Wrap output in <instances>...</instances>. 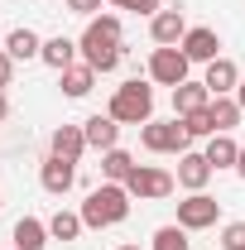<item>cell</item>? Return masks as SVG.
Segmentation results:
<instances>
[{
  "mask_svg": "<svg viewBox=\"0 0 245 250\" xmlns=\"http://www.w3.org/2000/svg\"><path fill=\"white\" fill-rule=\"evenodd\" d=\"M77 48H82V62H87V67H96V72H116L121 58H125V53H121V20H116V15H96V20H87Z\"/></svg>",
  "mask_w": 245,
  "mask_h": 250,
  "instance_id": "6da1fadb",
  "label": "cell"
},
{
  "mask_svg": "<svg viewBox=\"0 0 245 250\" xmlns=\"http://www.w3.org/2000/svg\"><path fill=\"white\" fill-rule=\"evenodd\" d=\"M130 188L125 183H101L87 192V202H82V221L92 226V231H106V226H121L130 217Z\"/></svg>",
  "mask_w": 245,
  "mask_h": 250,
  "instance_id": "7a4b0ae2",
  "label": "cell"
},
{
  "mask_svg": "<svg viewBox=\"0 0 245 250\" xmlns=\"http://www.w3.org/2000/svg\"><path fill=\"white\" fill-rule=\"evenodd\" d=\"M111 121H121V125H149L154 121V87L149 82H121L116 87V96H111V111H106Z\"/></svg>",
  "mask_w": 245,
  "mask_h": 250,
  "instance_id": "3957f363",
  "label": "cell"
},
{
  "mask_svg": "<svg viewBox=\"0 0 245 250\" xmlns=\"http://www.w3.org/2000/svg\"><path fill=\"white\" fill-rule=\"evenodd\" d=\"M140 140H144L149 154H187V140H192V135L183 130V116H173V121L140 125Z\"/></svg>",
  "mask_w": 245,
  "mask_h": 250,
  "instance_id": "277c9868",
  "label": "cell"
},
{
  "mask_svg": "<svg viewBox=\"0 0 245 250\" xmlns=\"http://www.w3.org/2000/svg\"><path fill=\"white\" fill-rule=\"evenodd\" d=\"M125 188H130V197H140V202H163L173 188H178V178L168 173V168H154V164H140L130 178H125Z\"/></svg>",
  "mask_w": 245,
  "mask_h": 250,
  "instance_id": "5b68a950",
  "label": "cell"
},
{
  "mask_svg": "<svg viewBox=\"0 0 245 250\" xmlns=\"http://www.w3.org/2000/svg\"><path fill=\"white\" fill-rule=\"evenodd\" d=\"M187 67H192V62H187V53L178 48V43H173V48H154V53H149V77L159 82V87H183V82H187Z\"/></svg>",
  "mask_w": 245,
  "mask_h": 250,
  "instance_id": "8992f818",
  "label": "cell"
},
{
  "mask_svg": "<svg viewBox=\"0 0 245 250\" xmlns=\"http://www.w3.org/2000/svg\"><path fill=\"white\" fill-rule=\"evenodd\" d=\"M216 217H221V202L212 192H192L187 202H178V226L183 231H207V226H216Z\"/></svg>",
  "mask_w": 245,
  "mask_h": 250,
  "instance_id": "52a82bcc",
  "label": "cell"
},
{
  "mask_svg": "<svg viewBox=\"0 0 245 250\" xmlns=\"http://www.w3.org/2000/svg\"><path fill=\"white\" fill-rule=\"evenodd\" d=\"M212 164H207V154H192V149H187V154H178V173H173V178H178V188H187V192H207V183H212Z\"/></svg>",
  "mask_w": 245,
  "mask_h": 250,
  "instance_id": "ba28073f",
  "label": "cell"
},
{
  "mask_svg": "<svg viewBox=\"0 0 245 250\" xmlns=\"http://www.w3.org/2000/svg\"><path fill=\"white\" fill-rule=\"evenodd\" d=\"M39 183H43V192H53V197L72 192V183H77V164H72V159L48 154V159H43V173H39Z\"/></svg>",
  "mask_w": 245,
  "mask_h": 250,
  "instance_id": "9c48e42d",
  "label": "cell"
},
{
  "mask_svg": "<svg viewBox=\"0 0 245 250\" xmlns=\"http://www.w3.org/2000/svg\"><path fill=\"white\" fill-rule=\"evenodd\" d=\"M149 34H154V43L159 48H173V43H183V34H187V20H183V10L173 5V10H159L149 20Z\"/></svg>",
  "mask_w": 245,
  "mask_h": 250,
  "instance_id": "30bf717a",
  "label": "cell"
},
{
  "mask_svg": "<svg viewBox=\"0 0 245 250\" xmlns=\"http://www.w3.org/2000/svg\"><path fill=\"white\" fill-rule=\"evenodd\" d=\"M178 48L187 53V62H216V58H221V53H216V48H221L216 29H187Z\"/></svg>",
  "mask_w": 245,
  "mask_h": 250,
  "instance_id": "8fae6325",
  "label": "cell"
},
{
  "mask_svg": "<svg viewBox=\"0 0 245 250\" xmlns=\"http://www.w3.org/2000/svg\"><path fill=\"white\" fill-rule=\"evenodd\" d=\"M202 82H207V92H212V96H231L236 87H241V67H236L231 58H216V62H207Z\"/></svg>",
  "mask_w": 245,
  "mask_h": 250,
  "instance_id": "7c38bea8",
  "label": "cell"
},
{
  "mask_svg": "<svg viewBox=\"0 0 245 250\" xmlns=\"http://www.w3.org/2000/svg\"><path fill=\"white\" fill-rule=\"evenodd\" d=\"M48 154H58V159H77L87 154V135H82V125H58L53 130V140H48Z\"/></svg>",
  "mask_w": 245,
  "mask_h": 250,
  "instance_id": "4fadbf2b",
  "label": "cell"
},
{
  "mask_svg": "<svg viewBox=\"0 0 245 250\" xmlns=\"http://www.w3.org/2000/svg\"><path fill=\"white\" fill-rule=\"evenodd\" d=\"M82 135H87V149H116V140H121V121H111V116H92V121H82Z\"/></svg>",
  "mask_w": 245,
  "mask_h": 250,
  "instance_id": "5bb4252c",
  "label": "cell"
},
{
  "mask_svg": "<svg viewBox=\"0 0 245 250\" xmlns=\"http://www.w3.org/2000/svg\"><path fill=\"white\" fill-rule=\"evenodd\" d=\"M77 53H82V48H77L67 34H53V39H43V53H39V58L48 62L53 72H67V67L77 62Z\"/></svg>",
  "mask_w": 245,
  "mask_h": 250,
  "instance_id": "9a60e30c",
  "label": "cell"
},
{
  "mask_svg": "<svg viewBox=\"0 0 245 250\" xmlns=\"http://www.w3.org/2000/svg\"><path fill=\"white\" fill-rule=\"evenodd\" d=\"M53 241L48 236V221H39V217H20L15 221V250H43Z\"/></svg>",
  "mask_w": 245,
  "mask_h": 250,
  "instance_id": "2e32d148",
  "label": "cell"
},
{
  "mask_svg": "<svg viewBox=\"0 0 245 250\" xmlns=\"http://www.w3.org/2000/svg\"><path fill=\"white\" fill-rule=\"evenodd\" d=\"M202 106H212L207 82H183V87H173V111H178V116H192V111H202Z\"/></svg>",
  "mask_w": 245,
  "mask_h": 250,
  "instance_id": "e0dca14e",
  "label": "cell"
},
{
  "mask_svg": "<svg viewBox=\"0 0 245 250\" xmlns=\"http://www.w3.org/2000/svg\"><path fill=\"white\" fill-rule=\"evenodd\" d=\"M207 111H212V125H216V135H231V130L241 125V116H245L236 96H212V106H207Z\"/></svg>",
  "mask_w": 245,
  "mask_h": 250,
  "instance_id": "ac0fdd59",
  "label": "cell"
},
{
  "mask_svg": "<svg viewBox=\"0 0 245 250\" xmlns=\"http://www.w3.org/2000/svg\"><path fill=\"white\" fill-rule=\"evenodd\" d=\"M5 53H10L15 62H29V58H39V53H43V39H39L34 29H10V39H5Z\"/></svg>",
  "mask_w": 245,
  "mask_h": 250,
  "instance_id": "d6986e66",
  "label": "cell"
},
{
  "mask_svg": "<svg viewBox=\"0 0 245 250\" xmlns=\"http://www.w3.org/2000/svg\"><path fill=\"white\" fill-rule=\"evenodd\" d=\"M135 168H140V164H135V159L125 154L121 145H116V149H106V154H101V178H106V183H125V178H130V173H135Z\"/></svg>",
  "mask_w": 245,
  "mask_h": 250,
  "instance_id": "ffe728a7",
  "label": "cell"
},
{
  "mask_svg": "<svg viewBox=\"0 0 245 250\" xmlns=\"http://www.w3.org/2000/svg\"><path fill=\"white\" fill-rule=\"evenodd\" d=\"M202 154H207V164H212V168H236V159H241V145H236L231 135H212Z\"/></svg>",
  "mask_w": 245,
  "mask_h": 250,
  "instance_id": "44dd1931",
  "label": "cell"
},
{
  "mask_svg": "<svg viewBox=\"0 0 245 250\" xmlns=\"http://www.w3.org/2000/svg\"><path fill=\"white\" fill-rule=\"evenodd\" d=\"M62 77V92L72 96V101H77V96H87L96 87V67H87V62H72V67H67V72H58Z\"/></svg>",
  "mask_w": 245,
  "mask_h": 250,
  "instance_id": "7402d4cb",
  "label": "cell"
},
{
  "mask_svg": "<svg viewBox=\"0 0 245 250\" xmlns=\"http://www.w3.org/2000/svg\"><path fill=\"white\" fill-rule=\"evenodd\" d=\"M82 231H87L82 212H53V217H48V236H53V241H77Z\"/></svg>",
  "mask_w": 245,
  "mask_h": 250,
  "instance_id": "603a6c76",
  "label": "cell"
},
{
  "mask_svg": "<svg viewBox=\"0 0 245 250\" xmlns=\"http://www.w3.org/2000/svg\"><path fill=\"white\" fill-rule=\"evenodd\" d=\"M149 250H192V241H187V231L173 221V226H159L154 231V246Z\"/></svg>",
  "mask_w": 245,
  "mask_h": 250,
  "instance_id": "cb8c5ba5",
  "label": "cell"
},
{
  "mask_svg": "<svg viewBox=\"0 0 245 250\" xmlns=\"http://www.w3.org/2000/svg\"><path fill=\"white\" fill-rule=\"evenodd\" d=\"M183 130L192 135V140H202V135L212 140V135H216V125H212V111L202 106V111H192V116H183Z\"/></svg>",
  "mask_w": 245,
  "mask_h": 250,
  "instance_id": "d4e9b609",
  "label": "cell"
},
{
  "mask_svg": "<svg viewBox=\"0 0 245 250\" xmlns=\"http://www.w3.org/2000/svg\"><path fill=\"white\" fill-rule=\"evenodd\" d=\"M221 250H245V221H226L221 226Z\"/></svg>",
  "mask_w": 245,
  "mask_h": 250,
  "instance_id": "484cf974",
  "label": "cell"
},
{
  "mask_svg": "<svg viewBox=\"0 0 245 250\" xmlns=\"http://www.w3.org/2000/svg\"><path fill=\"white\" fill-rule=\"evenodd\" d=\"M111 5H116V10H130V15H159V10H163V0H111Z\"/></svg>",
  "mask_w": 245,
  "mask_h": 250,
  "instance_id": "4316f807",
  "label": "cell"
},
{
  "mask_svg": "<svg viewBox=\"0 0 245 250\" xmlns=\"http://www.w3.org/2000/svg\"><path fill=\"white\" fill-rule=\"evenodd\" d=\"M67 10H72V15H87V20H96L101 0H67Z\"/></svg>",
  "mask_w": 245,
  "mask_h": 250,
  "instance_id": "83f0119b",
  "label": "cell"
},
{
  "mask_svg": "<svg viewBox=\"0 0 245 250\" xmlns=\"http://www.w3.org/2000/svg\"><path fill=\"white\" fill-rule=\"evenodd\" d=\"M10 77H15V58H10V53L0 48V92L10 87Z\"/></svg>",
  "mask_w": 245,
  "mask_h": 250,
  "instance_id": "f1b7e54d",
  "label": "cell"
},
{
  "mask_svg": "<svg viewBox=\"0 0 245 250\" xmlns=\"http://www.w3.org/2000/svg\"><path fill=\"white\" fill-rule=\"evenodd\" d=\"M5 116H10V101H5V92H0V121H5Z\"/></svg>",
  "mask_w": 245,
  "mask_h": 250,
  "instance_id": "f546056e",
  "label": "cell"
},
{
  "mask_svg": "<svg viewBox=\"0 0 245 250\" xmlns=\"http://www.w3.org/2000/svg\"><path fill=\"white\" fill-rule=\"evenodd\" d=\"M236 173H241V178H245V149H241V159H236Z\"/></svg>",
  "mask_w": 245,
  "mask_h": 250,
  "instance_id": "4dcf8cb0",
  "label": "cell"
},
{
  "mask_svg": "<svg viewBox=\"0 0 245 250\" xmlns=\"http://www.w3.org/2000/svg\"><path fill=\"white\" fill-rule=\"evenodd\" d=\"M236 101H241V111H245V82H241V87H236Z\"/></svg>",
  "mask_w": 245,
  "mask_h": 250,
  "instance_id": "1f68e13d",
  "label": "cell"
},
{
  "mask_svg": "<svg viewBox=\"0 0 245 250\" xmlns=\"http://www.w3.org/2000/svg\"><path fill=\"white\" fill-rule=\"evenodd\" d=\"M116 250H140V246H116Z\"/></svg>",
  "mask_w": 245,
  "mask_h": 250,
  "instance_id": "d6a6232c",
  "label": "cell"
}]
</instances>
